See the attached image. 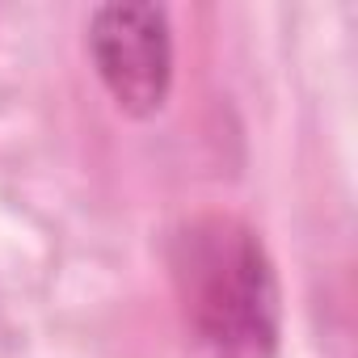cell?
Returning <instances> with one entry per match:
<instances>
[{"label":"cell","instance_id":"cell-2","mask_svg":"<svg viewBox=\"0 0 358 358\" xmlns=\"http://www.w3.org/2000/svg\"><path fill=\"white\" fill-rule=\"evenodd\" d=\"M89 64L127 118H156L173 93V26L160 5H101L85 26Z\"/></svg>","mask_w":358,"mask_h":358},{"label":"cell","instance_id":"cell-1","mask_svg":"<svg viewBox=\"0 0 358 358\" xmlns=\"http://www.w3.org/2000/svg\"><path fill=\"white\" fill-rule=\"evenodd\" d=\"M169 274L207 358H278L282 291L257 228L228 211L190 215L169 236Z\"/></svg>","mask_w":358,"mask_h":358}]
</instances>
